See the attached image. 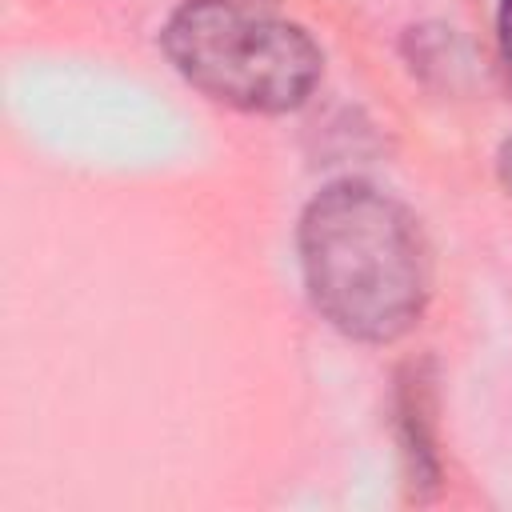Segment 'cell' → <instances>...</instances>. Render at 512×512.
Segmentation results:
<instances>
[{
  "mask_svg": "<svg viewBox=\"0 0 512 512\" xmlns=\"http://www.w3.org/2000/svg\"><path fill=\"white\" fill-rule=\"evenodd\" d=\"M496 180H500V188L512 196V136H504L500 148H496Z\"/></svg>",
  "mask_w": 512,
  "mask_h": 512,
  "instance_id": "4",
  "label": "cell"
},
{
  "mask_svg": "<svg viewBox=\"0 0 512 512\" xmlns=\"http://www.w3.org/2000/svg\"><path fill=\"white\" fill-rule=\"evenodd\" d=\"M296 252L312 308L348 340L408 336L432 296V256L420 220L392 192L344 176L300 212Z\"/></svg>",
  "mask_w": 512,
  "mask_h": 512,
  "instance_id": "1",
  "label": "cell"
},
{
  "mask_svg": "<svg viewBox=\"0 0 512 512\" xmlns=\"http://www.w3.org/2000/svg\"><path fill=\"white\" fill-rule=\"evenodd\" d=\"M496 44H500V64L512 76V0L496 4Z\"/></svg>",
  "mask_w": 512,
  "mask_h": 512,
  "instance_id": "3",
  "label": "cell"
},
{
  "mask_svg": "<svg viewBox=\"0 0 512 512\" xmlns=\"http://www.w3.org/2000/svg\"><path fill=\"white\" fill-rule=\"evenodd\" d=\"M160 48L196 92L252 116L296 112L324 76V52L300 24L244 0L176 4Z\"/></svg>",
  "mask_w": 512,
  "mask_h": 512,
  "instance_id": "2",
  "label": "cell"
}]
</instances>
